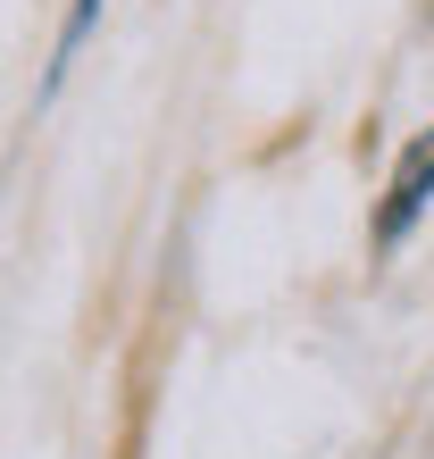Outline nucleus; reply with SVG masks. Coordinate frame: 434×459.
<instances>
[{"instance_id": "1", "label": "nucleus", "mask_w": 434, "mask_h": 459, "mask_svg": "<svg viewBox=\"0 0 434 459\" xmlns=\"http://www.w3.org/2000/svg\"><path fill=\"white\" fill-rule=\"evenodd\" d=\"M426 201H434V134H418V143L401 151L393 193H385V218H376V242H401V234L426 218Z\"/></svg>"}, {"instance_id": "2", "label": "nucleus", "mask_w": 434, "mask_h": 459, "mask_svg": "<svg viewBox=\"0 0 434 459\" xmlns=\"http://www.w3.org/2000/svg\"><path fill=\"white\" fill-rule=\"evenodd\" d=\"M92 17H100V0H75V17H67V34H59V67H50V84H59V75H67V59H75V50H84Z\"/></svg>"}]
</instances>
